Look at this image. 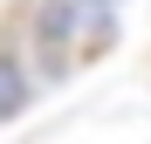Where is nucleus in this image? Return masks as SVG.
<instances>
[{
  "mask_svg": "<svg viewBox=\"0 0 151 144\" xmlns=\"http://www.w3.org/2000/svg\"><path fill=\"white\" fill-rule=\"evenodd\" d=\"M83 7H76V0H41V7H35V48H62V55H69V34L76 28H83Z\"/></svg>",
  "mask_w": 151,
  "mask_h": 144,
  "instance_id": "nucleus-1",
  "label": "nucleus"
},
{
  "mask_svg": "<svg viewBox=\"0 0 151 144\" xmlns=\"http://www.w3.org/2000/svg\"><path fill=\"white\" fill-rule=\"evenodd\" d=\"M28 96H35V82H28V69H21V55L0 48V124L28 110Z\"/></svg>",
  "mask_w": 151,
  "mask_h": 144,
  "instance_id": "nucleus-2",
  "label": "nucleus"
},
{
  "mask_svg": "<svg viewBox=\"0 0 151 144\" xmlns=\"http://www.w3.org/2000/svg\"><path fill=\"white\" fill-rule=\"evenodd\" d=\"M76 7H83V14H110L117 0H76Z\"/></svg>",
  "mask_w": 151,
  "mask_h": 144,
  "instance_id": "nucleus-3",
  "label": "nucleus"
}]
</instances>
